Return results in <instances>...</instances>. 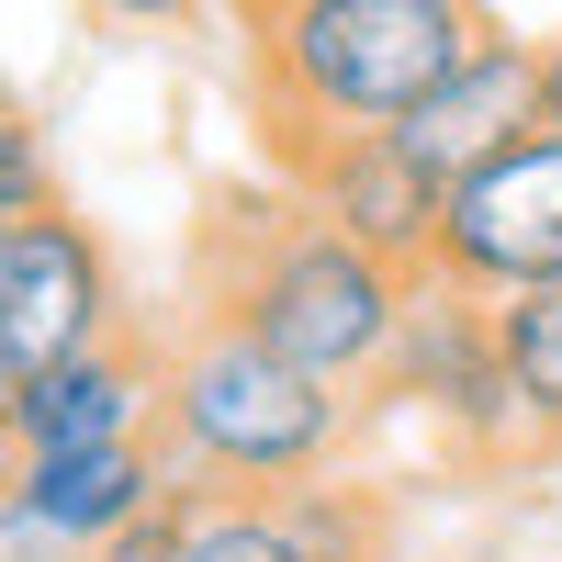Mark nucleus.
<instances>
[{
  "instance_id": "nucleus-5",
  "label": "nucleus",
  "mask_w": 562,
  "mask_h": 562,
  "mask_svg": "<svg viewBox=\"0 0 562 562\" xmlns=\"http://www.w3.org/2000/svg\"><path fill=\"white\" fill-rule=\"evenodd\" d=\"M416 281H450V293H529V281H562V135L529 124L518 147H495L484 169H461L439 192V248Z\"/></svg>"
},
{
  "instance_id": "nucleus-8",
  "label": "nucleus",
  "mask_w": 562,
  "mask_h": 562,
  "mask_svg": "<svg viewBox=\"0 0 562 562\" xmlns=\"http://www.w3.org/2000/svg\"><path fill=\"white\" fill-rule=\"evenodd\" d=\"M158 405H169V349L124 338L79 349L57 371L23 383V416H12V450H113V439H158Z\"/></svg>"
},
{
  "instance_id": "nucleus-10",
  "label": "nucleus",
  "mask_w": 562,
  "mask_h": 562,
  "mask_svg": "<svg viewBox=\"0 0 562 562\" xmlns=\"http://www.w3.org/2000/svg\"><path fill=\"white\" fill-rule=\"evenodd\" d=\"M495 349H506V383H518L529 416V450L562 461V281H529V293H495Z\"/></svg>"
},
{
  "instance_id": "nucleus-7",
  "label": "nucleus",
  "mask_w": 562,
  "mask_h": 562,
  "mask_svg": "<svg viewBox=\"0 0 562 562\" xmlns=\"http://www.w3.org/2000/svg\"><path fill=\"white\" fill-rule=\"evenodd\" d=\"M293 192L315 203V214H338L349 237L371 248V259H394V270H428V248H439V180L416 169L405 147H394V124H360V135H315V147H293V158H270Z\"/></svg>"
},
{
  "instance_id": "nucleus-1",
  "label": "nucleus",
  "mask_w": 562,
  "mask_h": 562,
  "mask_svg": "<svg viewBox=\"0 0 562 562\" xmlns=\"http://www.w3.org/2000/svg\"><path fill=\"white\" fill-rule=\"evenodd\" d=\"M192 293L203 315L248 326L259 349L326 371V383L371 394V371H383L394 326L416 304V270L371 259L338 214H315L293 180H248V192H214L203 203V259H192Z\"/></svg>"
},
{
  "instance_id": "nucleus-3",
  "label": "nucleus",
  "mask_w": 562,
  "mask_h": 562,
  "mask_svg": "<svg viewBox=\"0 0 562 562\" xmlns=\"http://www.w3.org/2000/svg\"><path fill=\"white\" fill-rule=\"evenodd\" d=\"M349 428H360V394L304 371V360H281V349H259L248 326L192 315L169 338V405H158L169 484H192V495H293L349 450Z\"/></svg>"
},
{
  "instance_id": "nucleus-11",
  "label": "nucleus",
  "mask_w": 562,
  "mask_h": 562,
  "mask_svg": "<svg viewBox=\"0 0 562 562\" xmlns=\"http://www.w3.org/2000/svg\"><path fill=\"white\" fill-rule=\"evenodd\" d=\"M34 203H57V158L23 102H0V214H34Z\"/></svg>"
},
{
  "instance_id": "nucleus-12",
  "label": "nucleus",
  "mask_w": 562,
  "mask_h": 562,
  "mask_svg": "<svg viewBox=\"0 0 562 562\" xmlns=\"http://www.w3.org/2000/svg\"><path fill=\"white\" fill-rule=\"evenodd\" d=\"M180 529H192V484H169L158 506H135V518L90 551V562H180Z\"/></svg>"
},
{
  "instance_id": "nucleus-2",
  "label": "nucleus",
  "mask_w": 562,
  "mask_h": 562,
  "mask_svg": "<svg viewBox=\"0 0 562 562\" xmlns=\"http://www.w3.org/2000/svg\"><path fill=\"white\" fill-rule=\"evenodd\" d=\"M506 23L484 0H270V12H248L259 158H293L315 135H360V124H405Z\"/></svg>"
},
{
  "instance_id": "nucleus-13",
  "label": "nucleus",
  "mask_w": 562,
  "mask_h": 562,
  "mask_svg": "<svg viewBox=\"0 0 562 562\" xmlns=\"http://www.w3.org/2000/svg\"><path fill=\"white\" fill-rule=\"evenodd\" d=\"M90 12H113V23H147V34H180L203 12V0H90Z\"/></svg>"
},
{
  "instance_id": "nucleus-18",
  "label": "nucleus",
  "mask_w": 562,
  "mask_h": 562,
  "mask_svg": "<svg viewBox=\"0 0 562 562\" xmlns=\"http://www.w3.org/2000/svg\"><path fill=\"white\" fill-rule=\"evenodd\" d=\"M0 225H12V214H0Z\"/></svg>"
},
{
  "instance_id": "nucleus-6",
  "label": "nucleus",
  "mask_w": 562,
  "mask_h": 562,
  "mask_svg": "<svg viewBox=\"0 0 562 562\" xmlns=\"http://www.w3.org/2000/svg\"><path fill=\"white\" fill-rule=\"evenodd\" d=\"M124 338V281H113V248L90 237L68 203H34L0 225V360L23 371H57L79 349Z\"/></svg>"
},
{
  "instance_id": "nucleus-14",
  "label": "nucleus",
  "mask_w": 562,
  "mask_h": 562,
  "mask_svg": "<svg viewBox=\"0 0 562 562\" xmlns=\"http://www.w3.org/2000/svg\"><path fill=\"white\" fill-rule=\"evenodd\" d=\"M540 124H551V135H562V34H551V45H540Z\"/></svg>"
},
{
  "instance_id": "nucleus-15",
  "label": "nucleus",
  "mask_w": 562,
  "mask_h": 562,
  "mask_svg": "<svg viewBox=\"0 0 562 562\" xmlns=\"http://www.w3.org/2000/svg\"><path fill=\"white\" fill-rule=\"evenodd\" d=\"M12 416H23V371L0 360V461H12Z\"/></svg>"
},
{
  "instance_id": "nucleus-4",
  "label": "nucleus",
  "mask_w": 562,
  "mask_h": 562,
  "mask_svg": "<svg viewBox=\"0 0 562 562\" xmlns=\"http://www.w3.org/2000/svg\"><path fill=\"white\" fill-rule=\"evenodd\" d=\"M371 394H405L439 428V450L473 461V473H518V461H540L529 450V416H518V383H506V349H495V315L473 293H450V281H416V304L394 326L383 371H371Z\"/></svg>"
},
{
  "instance_id": "nucleus-9",
  "label": "nucleus",
  "mask_w": 562,
  "mask_h": 562,
  "mask_svg": "<svg viewBox=\"0 0 562 562\" xmlns=\"http://www.w3.org/2000/svg\"><path fill=\"white\" fill-rule=\"evenodd\" d=\"M529 124H540V45H529V34H495L473 68H450L428 102L394 124V147H405V158L450 192L461 169H484L495 147H518Z\"/></svg>"
},
{
  "instance_id": "nucleus-17",
  "label": "nucleus",
  "mask_w": 562,
  "mask_h": 562,
  "mask_svg": "<svg viewBox=\"0 0 562 562\" xmlns=\"http://www.w3.org/2000/svg\"><path fill=\"white\" fill-rule=\"evenodd\" d=\"M0 102H12V79H0Z\"/></svg>"
},
{
  "instance_id": "nucleus-16",
  "label": "nucleus",
  "mask_w": 562,
  "mask_h": 562,
  "mask_svg": "<svg viewBox=\"0 0 562 562\" xmlns=\"http://www.w3.org/2000/svg\"><path fill=\"white\" fill-rule=\"evenodd\" d=\"M225 12H237V23H248V12H270V0H225Z\"/></svg>"
}]
</instances>
